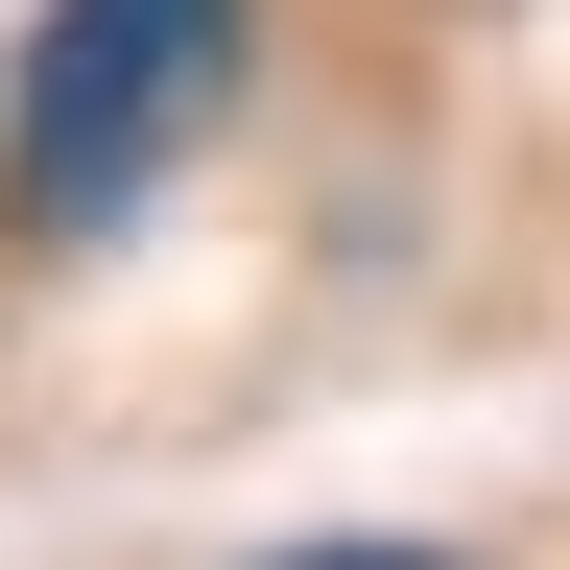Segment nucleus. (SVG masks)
<instances>
[{"instance_id": "obj_1", "label": "nucleus", "mask_w": 570, "mask_h": 570, "mask_svg": "<svg viewBox=\"0 0 570 570\" xmlns=\"http://www.w3.org/2000/svg\"><path fill=\"white\" fill-rule=\"evenodd\" d=\"M214 119H238V0H48L24 71H0V214L119 238Z\"/></svg>"}, {"instance_id": "obj_2", "label": "nucleus", "mask_w": 570, "mask_h": 570, "mask_svg": "<svg viewBox=\"0 0 570 570\" xmlns=\"http://www.w3.org/2000/svg\"><path fill=\"white\" fill-rule=\"evenodd\" d=\"M262 570H452V547H262Z\"/></svg>"}]
</instances>
